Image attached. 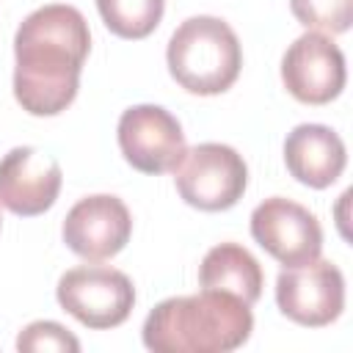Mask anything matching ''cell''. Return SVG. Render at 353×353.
Segmentation results:
<instances>
[{
	"instance_id": "cell-1",
	"label": "cell",
	"mask_w": 353,
	"mask_h": 353,
	"mask_svg": "<svg viewBox=\"0 0 353 353\" xmlns=\"http://www.w3.org/2000/svg\"><path fill=\"white\" fill-rule=\"evenodd\" d=\"M91 50L85 17L66 3H50L22 19L14 36V97L30 116H58L80 88Z\"/></svg>"
},
{
	"instance_id": "cell-2",
	"label": "cell",
	"mask_w": 353,
	"mask_h": 353,
	"mask_svg": "<svg viewBox=\"0 0 353 353\" xmlns=\"http://www.w3.org/2000/svg\"><path fill=\"white\" fill-rule=\"evenodd\" d=\"M251 331V306L221 290L165 298L141 328L143 345L154 353H229L245 345Z\"/></svg>"
},
{
	"instance_id": "cell-3",
	"label": "cell",
	"mask_w": 353,
	"mask_h": 353,
	"mask_svg": "<svg viewBox=\"0 0 353 353\" xmlns=\"http://www.w3.org/2000/svg\"><path fill=\"white\" fill-rule=\"evenodd\" d=\"M165 63L171 77L190 94L215 97L234 85L243 69V50L229 22L218 17H190L168 39Z\"/></svg>"
},
{
	"instance_id": "cell-4",
	"label": "cell",
	"mask_w": 353,
	"mask_h": 353,
	"mask_svg": "<svg viewBox=\"0 0 353 353\" xmlns=\"http://www.w3.org/2000/svg\"><path fill=\"white\" fill-rule=\"evenodd\" d=\"M174 185L185 204L204 212H221L243 199L248 165L243 154L226 143H199L185 149L174 168Z\"/></svg>"
},
{
	"instance_id": "cell-5",
	"label": "cell",
	"mask_w": 353,
	"mask_h": 353,
	"mask_svg": "<svg viewBox=\"0 0 353 353\" xmlns=\"http://www.w3.org/2000/svg\"><path fill=\"white\" fill-rule=\"evenodd\" d=\"M55 298L77 323L105 331L130 317L135 287L127 273L110 265H77L58 279Z\"/></svg>"
},
{
	"instance_id": "cell-6",
	"label": "cell",
	"mask_w": 353,
	"mask_h": 353,
	"mask_svg": "<svg viewBox=\"0 0 353 353\" xmlns=\"http://www.w3.org/2000/svg\"><path fill=\"white\" fill-rule=\"evenodd\" d=\"M276 303L298 325H331L345 309V276L334 262L320 256L298 268H284L276 279Z\"/></svg>"
},
{
	"instance_id": "cell-7",
	"label": "cell",
	"mask_w": 353,
	"mask_h": 353,
	"mask_svg": "<svg viewBox=\"0 0 353 353\" xmlns=\"http://www.w3.org/2000/svg\"><path fill=\"white\" fill-rule=\"evenodd\" d=\"M251 237L284 268H298L320 256L323 229L303 204L270 196L251 212Z\"/></svg>"
},
{
	"instance_id": "cell-8",
	"label": "cell",
	"mask_w": 353,
	"mask_h": 353,
	"mask_svg": "<svg viewBox=\"0 0 353 353\" xmlns=\"http://www.w3.org/2000/svg\"><path fill=\"white\" fill-rule=\"evenodd\" d=\"M119 149L141 174H168L185 154V132L160 105H132L119 119Z\"/></svg>"
},
{
	"instance_id": "cell-9",
	"label": "cell",
	"mask_w": 353,
	"mask_h": 353,
	"mask_svg": "<svg viewBox=\"0 0 353 353\" xmlns=\"http://www.w3.org/2000/svg\"><path fill=\"white\" fill-rule=\"evenodd\" d=\"M345 80V55L320 30L298 36L281 58V83L303 105H328L342 94Z\"/></svg>"
},
{
	"instance_id": "cell-10",
	"label": "cell",
	"mask_w": 353,
	"mask_h": 353,
	"mask_svg": "<svg viewBox=\"0 0 353 353\" xmlns=\"http://www.w3.org/2000/svg\"><path fill=\"white\" fill-rule=\"evenodd\" d=\"M61 234L69 251L85 262H102L116 256L130 243L132 215L119 196H85L66 212Z\"/></svg>"
},
{
	"instance_id": "cell-11",
	"label": "cell",
	"mask_w": 353,
	"mask_h": 353,
	"mask_svg": "<svg viewBox=\"0 0 353 353\" xmlns=\"http://www.w3.org/2000/svg\"><path fill=\"white\" fill-rule=\"evenodd\" d=\"M61 165L36 146H14L0 160V204L22 218L47 212L61 193Z\"/></svg>"
},
{
	"instance_id": "cell-12",
	"label": "cell",
	"mask_w": 353,
	"mask_h": 353,
	"mask_svg": "<svg viewBox=\"0 0 353 353\" xmlns=\"http://www.w3.org/2000/svg\"><path fill=\"white\" fill-rule=\"evenodd\" d=\"M284 163L301 185L323 190L342 176L347 165V152L342 138L331 127L298 124L284 138Z\"/></svg>"
},
{
	"instance_id": "cell-13",
	"label": "cell",
	"mask_w": 353,
	"mask_h": 353,
	"mask_svg": "<svg viewBox=\"0 0 353 353\" xmlns=\"http://www.w3.org/2000/svg\"><path fill=\"white\" fill-rule=\"evenodd\" d=\"M199 284L201 290H221L237 295L251 306L262 295L265 273L248 248H243L240 243H221L204 254L199 265Z\"/></svg>"
},
{
	"instance_id": "cell-14",
	"label": "cell",
	"mask_w": 353,
	"mask_h": 353,
	"mask_svg": "<svg viewBox=\"0 0 353 353\" xmlns=\"http://www.w3.org/2000/svg\"><path fill=\"white\" fill-rule=\"evenodd\" d=\"M99 17L119 39H146L163 19L165 0H97Z\"/></svg>"
},
{
	"instance_id": "cell-15",
	"label": "cell",
	"mask_w": 353,
	"mask_h": 353,
	"mask_svg": "<svg viewBox=\"0 0 353 353\" xmlns=\"http://www.w3.org/2000/svg\"><path fill=\"white\" fill-rule=\"evenodd\" d=\"M290 8L303 28L325 36L345 33L353 22V0H290Z\"/></svg>"
},
{
	"instance_id": "cell-16",
	"label": "cell",
	"mask_w": 353,
	"mask_h": 353,
	"mask_svg": "<svg viewBox=\"0 0 353 353\" xmlns=\"http://www.w3.org/2000/svg\"><path fill=\"white\" fill-rule=\"evenodd\" d=\"M17 350H30V353H39V350H69V353H77L80 350V342L77 336H72L61 323L55 320H36L30 325H25L17 336Z\"/></svg>"
}]
</instances>
